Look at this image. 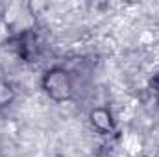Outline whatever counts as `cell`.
Instances as JSON below:
<instances>
[{"instance_id":"7a4b0ae2","label":"cell","mask_w":159,"mask_h":157,"mask_svg":"<svg viewBox=\"0 0 159 157\" xmlns=\"http://www.w3.org/2000/svg\"><path fill=\"white\" fill-rule=\"evenodd\" d=\"M91 120H93V124H94L98 129H102V131L111 129V117H109V113H107L106 109H94V111L91 113Z\"/></svg>"},{"instance_id":"3957f363","label":"cell","mask_w":159,"mask_h":157,"mask_svg":"<svg viewBox=\"0 0 159 157\" xmlns=\"http://www.w3.org/2000/svg\"><path fill=\"white\" fill-rule=\"evenodd\" d=\"M122 146L126 148V152H128L129 155H137V154L141 152V139H139V135L128 133V135L122 139Z\"/></svg>"},{"instance_id":"5b68a950","label":"cell","mask_w":159,"mask_h":157,"mask_svg":"<svg viewBox=\"0 0 159 157\" xmlns=\"http://www.w3.org/2000/svg\"><path fill=\"white\" fill-rule=\"evenodd\" d=\"M0 78H2V69H0Z\"/></svg>"},{"instance_id":"277c9868","label":"cell","mask_w":159,"mask_h":157,"mask_svg":"<svg viewBox=\"0 0 159 157\" xmlns=\"http://www.w3.org/2000/svg\"><path fill=\"white\" fill-rule=\"evenodd\" d=\"M11 98H13V92H11V89H9L7 85L0 83V104H7Z\"/></svg>"},{"instance_id":"6da1fadb","label":"cell","mask_w":159,"mask_h":157,"mask_svg":"<svg viewBox=\"0 0 159 157\" xmlns=\"http://www.w3.org/2000/svg\"><path fill=\"white\" fill-rule=\"evenodd\" d=\"M44 89L54 100H65L70 96V79L63 70H52L44 78Z\"/></svg>"}]
</instances>
